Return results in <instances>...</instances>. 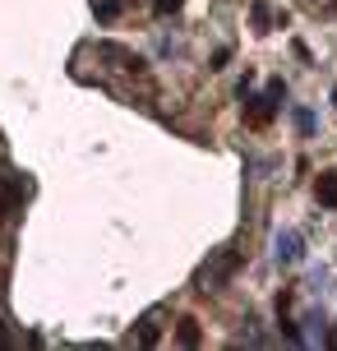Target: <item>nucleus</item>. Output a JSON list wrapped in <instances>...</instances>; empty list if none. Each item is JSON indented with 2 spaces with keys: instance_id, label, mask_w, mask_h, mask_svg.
Masks as SVG:
<instances>
[{
  "instance_id": "nucleus-4",
  "label": "nucleus",
  "mask_w": 337,
  "mask_h": 351,
  "mask_svg": "<svg viewBox=\"0 0 337 351\" xmlns=\"http://www.w3.org/2000/svg\"><path fill=\"white\" fill-rule=\"evenodd\" d=\"M319 204L337 208V176H319Z\"/></svg>"
},
{
  "instance_id": "nucleus-6",
  "label": "nucleus",
  "mask_w": 337,
  "mask_h": 351,
  "mask_svg": "<svg viewBox=\"0 0 337 351\" xmlns=\"http://www.w3.org/2000/svg\"><path fill=\"white\" fill-rule=\"evenodd\" d=\"M158 337H162V328H158V315H148V319H143V328H139V342H143V347H153Z\"/></svg>"
},
{
  "instance_id": "nucleus-7",
  "label": "nucleus",
  "mask_w": 337,
  "mask_h": 351,
  "mask_svg": "<svg viewBox=\"0 0 337 351\" xmlns=\"http://www.w3.org/2000/svg\"><path fill=\"white\" fill-rule=\"evenodd\" d=\"M97 19H102V23L121 19V0H102V5H97Z\"/></svg>"
},
{
  "instance_id": "nucleus-2",
  "label": "nucleus",
  "mask_w": 337,
  "mask_h": 351,
  "mask_svg": "<svg viewBox=\"0 0 337 351\" xmlns=\"http://www.w3.org/2000/svg\"><path fill=\"white\" fill-rule=\"evenodd\" d=\"M176 342L180 347H199V342H203V328H199V319H180V328H176Z\"/></svg>"
},
{
  "instance_id": "nucleus-12",
  "label": "nucleus",
  "mask_w": 337,
  "mask_h": 351,
  "mask_svg": "<svg viewBox=\"0 0 337 351\" xmlns=\"http://www.w3.org/2000/svg\"><path fill=\"white\" fill-rule=\"evenodd\" d=\"M328 347H337V328H333V333H328Z\"/></svg>"
},
{
  "instance_id": "nucleus-8",
  "label": "nucleus",
  "mask_w": 337,
  "mask_h": 351,
  "mask_svg": "<svg viewBox=\"0 0 337 351\" xmlns=\"http://www.w3.org/2000/svg\"><path fill=\"white\" fill-rule=\"evenodd\" d=\"M180 5H185V0H153V10H158V14H176Z\"/></svg>"
},
{
  "instance_id": "nucleus-3",
  "label": "nucleus",
  "mask_w": 337,
  "mask_h": 351,
  "mask_svg": "<svg viewBox=\"0 0 337 351\" xmlns=\"http://www.w3.org/2000/svg\"><path fill=\"white\" fill-rule=\"evenodd\" d=\"M273 106H277V97H259V102H249V125H268V121H273Z\"/></svg>"
},
{
  "instance_id": "nucleus-5",
  "label": "nucleus",
  "mask_w": 337,
  "mask_h": 351,
  "mask_svg": "<svg viewBox=\"0 0 337 351\" xmlns=\"http://www.w3.org/2000/svg\"><path fill=\"white\" fill-rule=\"evenodd\" d=\"M249 19H254V28H259V33H268V23H273V10H268L264 0H254V5H249Z\"/></svg>"
},
{
  "instance_id": "nucleus-13",
  "label": "nucleus",
  "mask_w": 337,
  "mask_h": 351,
  "mask_svg": "<svg viewBox=\"0 0 337 351\" xmlns=\"http://www.w3.org/2000/svg\"><path fill=\"white\" fill-rule=\"evenodd\" d=\"M333 106H337V84H333Z\"/></svg>"
},
{
  "instance_id": "nucleus-11",
  "label": "nucleus",
  "mask_w": 337,
  "mask_h": 351,
  "mask_svg": "<svg viewBox=\"0 0 337 351\" xmlns=\"http://www.w3.org/2000/svg\"><path fill=\"white\" fill-rule=\"evenodd\" d=\"M5 213H10V194H0V222H5Z\"/></svg>"
},
{
  "instance_id": "nucleus-9",
  "label": "nucleus",
  "mask_w": 337,
  "mask_h": 351,
  "mask_svg": "<svg viewBox=\"0 0 337 351\" xmlns=\"http://www.w3.org/2000/svg\"><path fill=\"white\" fill-rule=\"evenodd\" d=\"M296 125H301V134H310V130H314V116H310V111H296Z\"/></svg>"
},
{
  "instance_id": "nucleus-1",
  "label": "nucleus",
  "mask_w": 337,
  "mask_h": 351,
  "mask_svg": "<svg viewBox=\"0 0 337 351\" xmlns=\"http://www.w3.org/2000/svg\"><path fill=\"white\" fill-rule=\"evenodd\" d=\"M236 268H240V254H236V250H227V254H222V259L213 263V268H203V282H208V287H222V282L231 278V273H236ZM208 287H203V291H208Z\"/></svg>"
},
{
  "instance_id": "nucleus-10",
  "label": "nucleus",
  "mask_w": 337,
  "mask_h": 351,
  "mask_svg": "<svg viewBox=\"0 0 337 351\" xmlns=\"http://www.w3.org/2000/svg\"><path fill=\"white\" fill-rule=\"evenodd\" d=\"M227 60H231V51H227V47H222V51L213 56V65H208V70H227Z\"/></svg>"
}]
</instances>
